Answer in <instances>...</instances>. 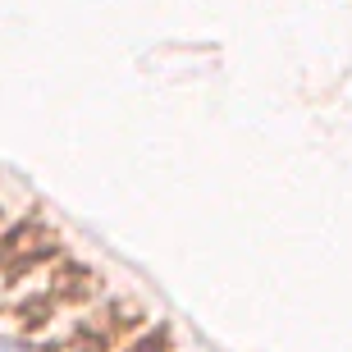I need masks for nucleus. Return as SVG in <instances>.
I'll return each instance as SVG.
<instances>
[{"label":"nucleus","mask_w":352,"mask_h":352,"mask_svg":"<svg viewBox=\"0 0 352 352\" xmlns=\"http://www.w3.org/2000/svg\"><path fill=\"white\" fill-rule=\"evenodd\" d=\"M0 352H46V348H37V343L19 339V334H0Z\"/></svg>","instance_id":"obj_1"}]
</instances>
